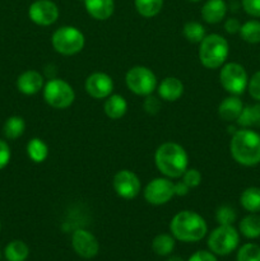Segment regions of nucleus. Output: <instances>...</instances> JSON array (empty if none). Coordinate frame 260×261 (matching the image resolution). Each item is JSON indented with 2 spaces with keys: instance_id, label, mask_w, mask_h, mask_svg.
Here are the masks:
<instances>
[{
  "instance_id": "24",
  "label": "nucleus",
  "mask_w": 260,
  "mask_h": 261,
  "mask_svg": "<svg viewBox=\"0 0 260 261\" xmlns=\"http://www.w3.org/2000/svg\"><path fill=\"white\" fill-rule=\"evenodd\" d=\"M4 255L8 261H25L30 255V249L23 241L14 240L7 245Z\"/></svg>"
},
{
  "instance_id": "36",
  "label": "nucleus",
  "mask_w": 260,
  "mask_h": 261,
  "mask_svg": "<svg viewBox=\"0 0 260 261\" xmlns=\"http://www.w3.org/2000/svg\"><path fill=\"white\" fill-rule=\"evenodd\" d=\"M144 110L147 114L155 115L161 110V102L157 97L154 96H147L144 101Z\"/></svg>"
},
{
  "instance_id": "9",
  "label": "nucleus",
  "mask_w": 260,
  "mask_h": 261,
  "mask_svg": "<svg viewBox=\"0 0 260 261\" xmlns=\"http://www.w3.org/2000/svg\"><path fill=\"white\" fill-rule=\"evenodd\" d=\"M126 86L138 96H149L157 88V78L147 66L138 65L130 69L125 76Z\"/></svg>"
},
{
  "instance_id": "26",
  "label": "nucleus",
  "mask_w": 260,
  "mask_h": 261,
  "mask_svg": "<svg viewBox=\"0 0 260 261\" xmlns=\"http://www.w3.org/2000/svg\"><path fill=\"white\" fill-rule=\"evenodd\" d=\"M25 130V122L20 116H12L5 121L4 127H3V133H4L5 138L10 140L18 139L22 137L23 133Z\"/></svg>"
},
{
  "instance_id": "25",
  "label": "nucleus",
  "mask_w": 260,
  "mask_h": 261,
  "mask_svg": "<svg viewBox=\"0 0 260 261\" xmlns=\"http://www.w3.org/2000/svg\"><path fill=\"white\" fill-rule=\"evenodd\" d=\"M152 249L158 256H168L175 249V237L171 234H158L152 242Z\"/></svg>"
},
{
  "instance_id": "27",
  "label": "nucleus",
  "mask_w": 260,
  "mask_h": 261,
  "mask_svg": "<svg viewBox=\"0 0 260 261\" xmlns=\"http://www.w3.org/2000/svg\"><path fill=\"white\" fill-rule=\"evenodd\" d=\"M27 153L35 163H42L48 155V147L43 140L33 138L27 144Z\"/></svg>"
},
{
  "instance_id": "5",
  "label": "nucleus",
  "mask_w": 260,
  "mask_h": 261,
  "mask_svg": "<svg viewBox=\"0 0 260 261\" xmlns=\"http://www.w3.org/2000/svg\"><path fill=\"white\" fill-rule=\"evenodd\" d=\"M53 46L61 55H75L84 47V35L73 25H64L53 35Z\"/></svg>"
},
{
  "instance_id": "34",
  "label": "nucleus",
  "mask_w": 260,
  "mask_h": 261,
  "mask_svg": "<svg viewBox=\"0 0 260 261\" xmlns=\"http://www.w3.org/2000/svg\"><path fill=\"white\" fill-rule=\"evenodd\" d=\"M247 89H249L250 96H251L255 101L260 102V70L256 71V73L249 79Z\"/></svg>"
},
{
  "instance_id": "39",
  "label": "nucleus",
  "mask_w": 260,
  "mask_h": 261,
  "mask_svg": "<svg viewBox=\"0 0 260 261\" xmlns=\"http://www.w3.org/2000/svg\"><path fill=\"white\" fill-rule=\"evenodd\" d=\"M240 28H241V23L236 18H228V19L224 22V30L229 35H235V33L240 32Z\"/></svg>"
},
{
  "instance_id": "29",
  "label": "nucleus",
  "mask_w": 260,
  "mask_h": 261,
  "mask_svg": "<svg viewBox=\"0 0 260 261\" xmlns=\"http://www.w3.org/2000/svg\"><path fill=\"white\" fill-rule=\"evenodd\" d=\"M240 36L247 43H260V20L251 19L241 24Z\"/></svg>"
},
{
  "instance_id": "30",
  "label": "nucleus",
  "mask_w": 260,
  "mask_h": 261,
  "mask_svg": "<svg viewBox=\"0 0 260 261\" xmlns=\"http://www.w3.org/2000/svg\"><path fill=\"white\" fill-rule=\"evenodd\" d=\"M184 36L191 43H200L205 37V28L199 22H188L184 25Z\"/></svg>"
},
{
  "instance_id": "31",
  "label": "nucleus",
  "mask_w": 260,
  "mask_h": 261,
  "mask_svg": "<svg viewBox=\"0 0 260 261\" xmlns=\"http://www.w3.org/2000/svg\"><path fill=\"white\" fill-rule=\"evenodd\" d=\"M237 261H260V246L256 244H245L237 251Z\"/></svg>"
},
{
  "instance_id": "20",
  "label": "nucleus",
  "mask_w": 260,
  "mask_h": 261,
  "mask_svg": "<svg viewBox=\"0 0 260 261\" xmlns=\"http://www.w3.org/2000/svg\"><path fill=\"white\" fill-rule=\"evenodd\" d=\"M105 114L112 120H117L126 114L127 102L120 94H112L107 97L106 102L103 105Z\"/></svg>"
},
{
  "instance_id": "1",
  "label": "nucleus",
  "mask_w": 260,
  "mask_h": 261,
  "mask_svg": "<svg viewBox=\"0 0 260 261\" xmlns=\"http://www.w3.org/2000/svg\"><path fill=\"white\" fill-rule=\"evenodd\" d=\"M231 155L239 165L254 167L260 163V134L251 129L237 130L229 144Z\"/></svg>"
},
{
  "instance_id": "43",
  "label": "nucleus",
  "mask_w": 260,
  "mask_h": 261,
  "mask_svg": "<svg viewBox=\"0 0 260 261\" xmlns=\"http://www.w3.org/2000/svg\"><path fill=\"white\" fill-rule=\"evenodd\" d=\"M0 229H2V224H0Z\"/></svg>"
},
{
  "instance_id": "14",
  "label": "nucleus",
  "mask_w": 260,
  "mask_h": 261,
  "mask_svg": "<svg viewBox=\"0 0 260 261\" xmlns=\"http://www.w3.org/2000/svg\"><path fill=\"white\" fill-rule=\"evenodd\" d=\"M114 89V82L106 73H93L87 78L86 91L96 99L107 98Z\"/></svg>"
},
{
  "instance_id": "38",
  "label": "nucleus",
  "mask_w": 260,
  "mask_h": 261,
  "mask_svg": "<svg viewBox=\"0 0 260 261\" xmlns=\"http://www.w3.org/2000/svg\"><path fill=\"white\" fill-rule=\"evenodd\" d=\"M188 261H218L217 260L216 255L212 251H204V250H200V251H196L195 254L191 255L189 257Z\"/></svg>"
},
{
  "instance_id": "13",
  "label": "nucleus",
  "mask_w": 260,
  "mask_h": 261,
  "mask_svg": "<svg viewBox=\"0 0 260 261\" xmlns=\"http://www.w3.org/2000/svg\"><path fill=\"white\" fill-rule=\"evenodd\" d=\"M71 245L74 251L83 259H92L98 254V241L87 229H76L71 237Z\"/></svg>"
},
{
  "instance_id": "32",
  "label": "nucleus",
  "mask_w": 260,
  "mask_h": 261,
  "mask_svg": "<svg viewBox=\"0 0 260 261\" xmlns=\"http://www.w3.org/2000/svg\"><path fill=\"white\" fill-rule=\"evenodd\" d=\"M216 219L219 226H232L237 219V213L232 206L222 205L217 209Z\"/></svg>"
},
{
  "instance_id": "4",
  "label": "nucleus",
  "mask_w": 260,
  "mask_h": 261,
  "mask_svg": "<svg viewBox=\"0 0 260 261\" xmlns=\"http://www.w3.org/2000/svg\"><path fill=\"white\" fill-rule=\"evenodd\" d=\"M229 46L226 38L221 35L212 33L205 36L199 46L200 63L208 69H218L228 58Z\"/></svg>"
},
{
  "instance_id": "33",
  "label": "nucleus",
  "mask_w": 260,
  "mask_h": 261,
  "mask_svg": "<svg viewBox=\"0 0 260 261\" xmlns=\"http://www.w3.org/2000/svg\"><path fill=\"white\" fill-rule=\"evenodd\" d=\"M183 181L189 188H196L201 182V175L195 168H188L183 175Z\"/></svg>"
},
{
  "instance_id": "17",
  "label": "nucleus",
  "mask_w": 260,
  "mask_h": 261,
  "mask_svg": "<svg viewBox=\"0 0 260 261\" xmlns=\"http://www.w3.org/2000/svg\"><path fill=\"white\" fill-rule=\"evenodd\" d=\"M184 84L180 79L175 76H167L158 86V94L167 102H175L183 96Z\"/></svg>"
},
{
  "instance_id": "42",
  "label": "nucleus",
  "mask_w": 260,
  "mask_h": 261,
  "mask_svg": "<svg viewBox=\"0 0 260 261\" xmlns=\"http://www.w3.org/2000/svg\"><path fill=\"white\" fill-rule=\"evenodd\" d=\"M188 2H191V3H199V2H201V0H188Z\"/></svg>"
},
{
  "instance_id": "11",
  "label": "nucleus",
  "mask_w": 260,
  "mask_h": 261,
  "mask_svg": "<svg viewBox=\"0 0 260 261\" xmlns=\"http://www.w3.org/2000/svg\"><path fill=\"white\" fill-rule=\"evenodd\" d=\"M31 20L38 25H51L58 20L59 8L53 0H36L28 9Z\"/></svg>"
},
{
  "instance_id": "19",
  "label": "nucleus",
  "mask_w": 260,
  "mask_h": 261,
  "mask_svg": "<svg viewBox=\"0 0 260 261\" xmlns=\"http://www.w3.org/2000/svg\"><path fill=\"white\" fill-rule=\"evenodd\" d=\"M227 13V4L224 0H208L201 8V17L206 23H219Z\"/></svg>"
},
{
  "instance_id": "21",
  "label": "nucleus",
  "mask_w": 260,
  "mask_h": 261,
  "mask_svg": "<svg viewBox=\"0 0 260 261\" xmlns=\"http://www.w3.org/2000/svg\"><path fill=\"white\" fill-rule=\"evenodd\" d=\"M236 121L240 126L246 127V129L260 127V102L255 105L244 106Z\"/></svg>"
},
{
  "instance_id": "35",
  "label": "nucleus",
  "mask_w": 260,
  "mask_h": 261,
  "mask_svg": "<svg viewBox=\"0 0 260 261\" xmlns=\"http://www.w3.org/2000/svg\"><path fill=\"white\" fill-rule=\"evenodd\" d=\"M242 8L249 15L260 18V0H241Z\"/></svg>"
},
{
  "instance_id": "10",
  "label": "nucleus",
  "mask_w": 260,
  "mask_h": 261,
  "mask_svg": "<svg viewBox=\"0 0 260 261\" xmlns=\"http://www.w3.org/2000/svg\"><path fill=\"white\" fill-rule=\"evenodd\" d=\"M173 196H175V189L170 178H154L145 186L144 199L152 205H163L168 203Z\"/></svg>"
},
{
  "instance_id": "37",
  "label": "nucleus",
  "mask_w": 260,
  "mask_h": 261,
  "mask_svg": "<svg viewBox=\"0 0 260 261\" xmlns=\"http://www.w3.org/2000/svg\"><path fill=\"white\" fill-rule=\"evenodd\" d=\"M10 161V148L4 140L0 139V170L5 167Z\"/></svg>"
},
{
  "instance_id": "23",
  "label": "nucleus",
  "mask_w": 260,
  "mask_h": 261,
  "mask_svg": "<svg viewBox=\"0 0 260 261\" xmlns=\"http://www.w3.org/2000/svg\"><path fill=\"white\" fill-rule=\"evenodd\" d=\"M240 232L246 239L254 240L260 237V216L257 213H250L249 216L244 217L240 222Z\"/></svg>"
},
{
  "instance_id": "6",
  "label": "nucleus",
  "mask_w": 260,
  "mask_h": 261,
  "mask_svg": "<svg viewBox=\"0 0 260 261\" xmlns=\"http://www.w3.org/2000/svg\"><path fill=\"white\" fill-rule=\"evenodd\" d=\"M240 244V234L233 226H219L209 234L208 247L214 255L226 256Z\"/></svg>"
},
{
  "instance_id": "40",
  "label": "nucleus",
  "mask_w": 260,
  "mask_h": 261,
  "mask_svg": "<svg viewBox=\"0 0 260 261\" xmlns=\"http://www.w3.org/2000/svg\"><path fill=\"white\" fill-rule=\"evenodd\" d=\"M173 189H175V195L185 196L189 193L190 188L184 181H178V182H173Z\"/></svg>"
},
{
  "instance_id": "7",
  "label": "nucleus",
  "mask_w": 260,
  "mask_h": 261,
  "mask_svg": "<svg viewBox=\"0 0 260 261\" xmlns=\"http://www.w3.org/2000/svg\"><path fill=\"white\" fill-rule=\"evenodd\" d=\"M43 98L46 103L54 109L64 110L70 106L75 99L74 89L63 79H51L43 86Z\"/></svg>"
},
{
  "instance_id": "3",
  "label": "nucleus",
  "mask_w": 260,
  "mask_h": 261,
  "mask_svg": "<svg viewBox=\"0 0 260 261\" xmlns=\"http://www.w3.org/2000/svg\"><path fill=\"white\" fill-rule=\"evenodd\" d=\"M170 229L176 240L183 242H198L208 232L206 222L201 216L191 211L176 214L170 223Z\"/></svg>"
},
{
  "instance_id": "28",
  "label": "nucleus",
  "mask_w": 260,
  "mask_h": 261,
  "mask_svg": "<svg viewBox=\"0 0 260 261\" xmlns=\"http://www.w3.org/2000/svg\"><path fill=\"white\" fill-rule=\"evenodd\" d=\"M137 12L144 18H153L162 10L163 0H134Z\"/></svg>"
},
{
  "instance_id": "8",
  "label": "nucleus",
  "mask_w": 260,
  "mask_h": 261,
  "mask_svg": "<svg viewBox=\"0 0 260 261\" xmlns=\"http://www.w3.org/2000/svg\"><path fill=\"white\" fill-rule=\"evenodd\" d=\"M222 87L232 96L244 93L249 84V76L244 66L239 63H228L222 66L219 73Z\"/></svg>"
},
{
  "instance_id": "12",
  "label": "nucleus",
  "mask_w": 260,
  "mask_h": 261,
  "mask_svg": "<svg viewBox=\"0 0 260 261\" xmlns=\"http://www.w3.org/2000/svg\"><path fill=\"white\" fill-rule=\"evenodd\" d=\"M114 189L122 199H134L140 191V180L132 171H119L114 177Z\"/></svg>"
},
{
  "instance_id": "18",
  "label": "nucleus",
  "mask_w": 260,
  "mask_h": 261,
  "mask_svg": "<svg viewBox=\"0 0 260 261\" xmlns=\"http://www.w3.org/2000/svg\"><path fill=\"white\" fill-rule=\"evenodd\" d=\"M242 109H244V103L239 98V96H232L231 94L219 103L218 115L222 120L227 122L236 121L241 114Z\"/></svg>"
},
{
  "instance_id": "22",
  "label": "nucleus",
  "mask_w": 260,
  "mask_h": 261,
  "mask_svg": "<svg viewBox=\"0 0 260 261\" xmlns=\"http://www.w3.org/2000/svg\"><path fill=\"white\" fill-rule=\"evenodd\" d=\"M240 203L242 208L249 213H259L260 212V188L251 186L242 191L240 196Z\"/></svg>"
},
{
  "instance_id": "15",
  "label": "nucleus",
  "mask_w": 260,
  "mask_h": 261,
  "mask_svg": "<svg viewBox=\"0 0 260 261\" xmlns=\"http://www.w3.org/2000/svg\"><path fill=\"white\" fill-rule=\"evenodd\" d=\"M43 87V76L36 70H27L17 79V88L20 93L32 96L38 93Z\"/></svg>"
},
{
  "instance_id": "41",
  "label": "nucleus",
  "mask_w": 260,
  "mask_h": 261,
  "mask_svg": "<svg viewBox=\"0 0 260 261\" xmlns=\"http://www.w3.org/2000/svg\"><path fill=\"white\" fill-rule=\"evenodd\" d=\"M166 261H184L180 256H170Z\"/></svg>"
},
{
  "instance_id": "2",
  "label": "nucleus",
  "mask_w": 260,
  "mask_h": 261,
  "mask_svg": "<svg viewBox=\"0 0 260 261\" xmlns=\"http://www.w3.org/2000/svg\"><path fill=\"white\" fill-rule=\"evenodd\" d=\"M154 162L161 173L168 178H178L188 170L189 157L180 144L173 142L163 143L157 148Z\"/></svg>"
},
{
  "instance_id": "16",
  "label": "nucleus",
  "mask_w": 260,
  "mask_h": 261,
  "mask_svg": "<svg viewBox=\"0 0 260 261\" xmlns=\"http://www.w3.org/2000/svg\"><path fill=\"white\" fill-rule=\"evenodd\" d=\"M87 13L97 20H106L114 14V0H84Z\"/></svg>"
}]
</instances>
